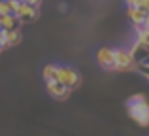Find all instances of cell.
Listing matches in <instances>:
<instances>
[{
    "instance_id": "30bf717a",
    "label": "cell",
    "mask_w": 149,
    "mask_h": 136,
    "mask_svg": "<svg viewBox=\"0 0 149 136\" xmlns=\"http://www.w3.org/2000/svg\"><path fill=\"white\" fill-rule=\"evenodd\" d=\"M0 25H2V29L10 30V29H19L21 23L13 13H6V15H0Z\"/></svg>"
},
{
    "instance_id": "ba28073f",
    "label": "cell",
    "mask_w": 149,
    "mask_h": 136,
    "mask_svg": "<svg viewBox=\"0 0 149 136\" xmlns=\"http://www.w3.org/2000/svg\"><path fill=\"white\" fill-rule=\"evenodd\" d=\"M128 51H130V55L134 57V61L136 63H143V61H146V57L149 55V45H146V44H142V42H134V44H132V47L128 49Z\"/></svg>"
},
{
    "instance_id": "3957f363",
    "label": "cell",
    "mask_w": 149,
    "mask_h": 136,
    "mask_svg": "<svg viewBox=\"0 0 149 136\" xmlns=\"http://www.w3.org/2000/svg\"><path fill=\"white\" fill-rule=\"evenodd\" d=\"M127 110H128V117L134 123H138L140 127H149V100L130 104V106H127Z\"/></svg>"
},
{
    "instance_id": "d6986e66",
    "label": "cell",
    "mask_w": 149,
    "mask_h": 136,
    "mask_svg": "<svg viewBox=\"0 0 149 136\" xmlns=\"http://www.w3.org/2000/svg\"><path fill=\"white\" fill-rule=\"evenodd\" d=\"M140 64H143V66H149V55L146 57V61H143V63H140Z\"/></svg>"
},
{
    "instance_id": "ac0fdd59",
    "label": "cell",
    "mask_w": 149,
    "mask_h": 136,
    "mask_svg": "<svg viewBox=\"0 0 149 136\" xmlns=\"http://www.w3.org/2000/svg\"><path fill=\"white\" fill-rule=\"evenodd\" d=\"M143 27H147V29H149V11L146 13V19H143Z\"/></svg>"
},
{
    "instance_id": "52a82bcc",
    "label": "cell",
    "mask_w": 149,
    "mask_h": 136,
    "mask_svg": "<svg viewBox=\"0 0 149 136\" xmlns=\"http://www.w3.org/2000/svg\"><path fill=\"white\" fill-rule=\"evenodd\" d=\"M21 40H23V36H21V30L19 29H10V30L2 29V44L6 45V49L19 45Z\"/></svg>"
},
{
    "instance_id": "9c48e42d",
    "label": "cell",
    "mask_w": 149,
    "mask_h": 136,
    "mask_svg": "<svg viewBox=\"0 0 149 136\" xmlns=\"http://www.w3.org/2000/svg\"><path fill=\"white\" fill-rule=\"evenodd\" d=\"M147 11L143 8H134V6H128V19H130L132 27H142L143 25V19H146Z\"/></svg>"
},
{
    "instance_id": "7c38bea8",
    "label": "cell",
    "mask_w": 149,
    "mask_h": 136,
    "mask_svg": "<svg viewBox=\"0 0 149 136\" xmlns=\"http://www.w3.org/2000/svg\"><path fill=\"white\" fill-rule=\"evenodd\" d=\"M143 100H147V96L143 95V93H136V95H130L127 100V106H130V104H138V102H143Z\"/></svg>"
},
{
    "instance_id": "7a4b0ae2",
    "label": "cell",
    "mask_w": 149,
    "mask_h": 136,
    "mask_svg": "<svg viewBox=\"0 0 149 136\" xmlns=\"http://www.w3.org/2000/svg\"><path fill=\"white\" fill-rule=\"evenodd\" d=\"M113 63H115V70L117 72H132L138 70V63L134 61V57L130 55L128 49H113Z\"/></svg>"
},
{
    "instance_id": "4fadbf2b",
    "label": "cell",
    "mask_w": 149,
    "mask_h": 136,
    "mask_svg": "<svg viewBox=\"0 0 149 136\" xmlns=\"http://www.w3.org/2000/svg\"><path fill=\"white\" fill-rule=\"evenodd\" d=\"M6 13H13L10 8V2L8 0H0V15H6Z\"/></svg>"
},
{
    "instance_id": "e0dca14e",
    "label": "cell",
    "mask_w": 149,
    "mask_h": 136,
    "mask_svg": "<svg viewBox=\"0 0 149 136\" xmlns=\"http://www.w3.org/2000/svg\"><path fill=\"white\" fill-rule=\"evenodd\" d=\"M4 49H6V45L2 44V29H0V53H2Z\"/></svg>"
},
{
    "instance_id": "5b68a950",
    "label": "cell",
    "mask_w": 149,
    "mask_h": 136,
    "mask_svg": "<svg viewBox=\"0 0 149 136\" xmlns=\"http://www.w3.org/2000/svg\"><path fill=\"white\" fill-rule=\"evenodd\" d=\"M45 89H47V95L55 100H66L70 96V89L66 85H62L61 81H47L45 83Z\"/></svg>"
},
{
    "instance_id": "6da1fadb",
    "label": "cell",
    "mask_w": 149,
    "mask_h": 136,
    "mask_svg": "<svg viewBox=\"0 0 149 136\" xmlns=\"http://www.w3.org/2000/svg\"><path fill=\"white\" fill-rule=\"evenodd\" d=\"M57 81H61L62 85L74 91V89L79 87L81 83V74L77 72L74 66H68V64H58V72H57Z\"/></svg>"
},
{
    "instance_id": "8992f818",
    "label": "cell",
    "mask_w": 149,
    "mask_h": 136,
    "mask_svg": "<svg viewBox=\"0 0 149 136\" xmlns=\"http://www.w3.org/2000/svg\"><path fill=\"white\" fill-rule=\"evenodd\" d=\"M96 63L104 70H115V63H113V49L111 47H100L96 51Z\"/></svg>"
},
{
    "instance_id": "ffe728a7",
    "label": "cell",
    "mask_w": 149,
    "mask_h": 136,
    "mask_svg": "<svg viewBox=\"0 0 149 136\" xmlns=\"http://www.w3.org/2000/svg\"><path fill=\"white\" fill-rule=\"evenodd\" d=\"M0 29H2V25H0Z\"/></svg>"
},
{
    "instance_id": "2e32d148",
    "label": "cell",
    "mask_w": 149,
    "mask_h": 136,
    "mask_svg": "<svg viewBox=\"0 0 149 136\" xmlns=\"http://www.w3.org/2000/svg\"><path fill=\"white\" fill-rule=\"evenodd\" d=\"M10 2V8H11V11H15V8L19 6V0H8Z\"/></svg>"
},
{
    "instance_id": "8fae6325",
    "label": "cell",
    "mask_w": 149,
    "mask_h": 136,
    "mask_svg": "<svg viewBox=\"0 0 149 136\" xmlns=\"http://www.w3.org/2000/svg\"><path fill=\"white\" fill-rule=\"evenodd\" d=\"M57 72H58V64H45L42 70V77L44 81H57Z\"/></svg>"
},
{
    "instance_id": "9a60e30c",
    "label": "cell",
    "mask_w": 149,
    "mask_h": 136,
    "mask_svg": "<svg viewBox=\"0 0 149 136\" xmlns=\"http://www.w3.org/2000/svg\"><path fill=\"white\" fill-rule=\"evenodd\" d=\"M19 2H29V4H34V6H38V8L42 6V0H19Z\"/></svg>"
},
{
    "instance_id": "5bb4252c",
    "label": "cell",
    "mask_w": 149,
    "mask_h": 136,
    "mask_svg": "<svg viewBox=\"0 0 149 136\" xmlns=\"http://www.w3.org/2000/svg\"><path fill=\"white\" fill-rule=\"evenodd\" d=\"M143 0H127V6H134V8H142Z\"/></svg>"
},
{
    "instance_id": "277c9868",
    "label": "cell",
    "mask_w": 149,
    "mask_h": 136,
    "mask_svg": "<svg viewBox=\"0 0 149 136\" xmlns=\"http://www.w3.org/2000/svg\"><path fill=\"white\" fill-rule=\"evenodd\" d=\"M13 15L19 19L21 25H25V23H34L36 21V19L40 17V10H38V6H34V4L19 2V6L15 8Z\"/></svg>"
}]
</instances>
